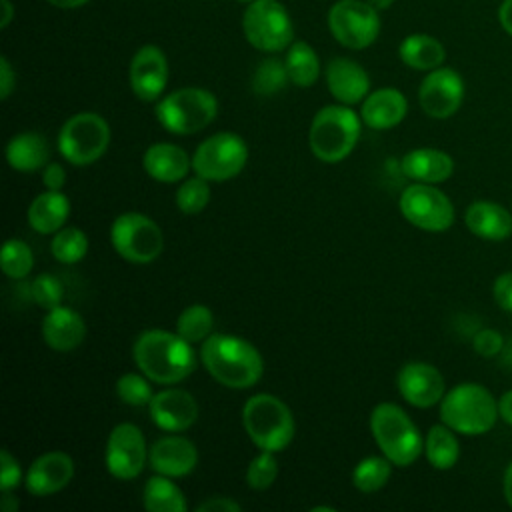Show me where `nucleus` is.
I'll list each match as a JSON object with an SVG mask.
<instances>
[{
	"mask_svg": "<svg viewBox=\"0 0 512 512\" xmlns=\"http://www.w3.org/2000/svg\"><path fill=\"white\" fill-rule=\"evenodd\" d=\"M150 382L152 380L148 376H144L142 372L140 374L126 372L116 380V396L126 406H134V408L148 406L154 396Z\"/></svg>",
	"mask_w": 512,
	"mask_h": 512,
	"instance_id": "nucleus-39",
	"label": "nucleus"
},
{
	"mask_svg": "<svg viewBox=\"0 0 512 512\" xmlns=\"http://www.w3.org/2000/svg\"><path fill=\"white\" fill-rule=\"evenodd\" d=\"M50 146L38 132H18L6 144V162L16 172H36L48 164Z\"/></svg>",
	"mask_w": 512,
	"mask_h": 512,
	"instance_id": "nucleus-28",
	"label": "nucleus"
},
{
	"mask_svg": "<svg viewBox=\"0 0 512 512\" xmlns=\"http://www.w3.org/2000/svg\"><path fill=\"white\" fill-rule=\"evenodd\" d=\"M18 508V500L12 498L10 492H2V510L4 512H16Z\"/></svg>",
	"mask_w": 512,
	"mask_h": 512,
	"instance_id": "nucleus-52",
	"label": "nucleus"
},
{
	"mask_svg": "<svg viewBox=\"0 0 512 512\" xmlns=\"http://www.w3.org/2000/svg\"><path fill=\"white\" fill-rule=\"evenodd\" d=\"M20 482H24L20 462L16 460V456L10 454L8 448H2L0 450V490L12 492L14 488L20 486Z\"/></svg>",
	"mask_w": 512,
	"mask_h": 512,
	"instance_id": "nucleus-42",
	"label": "nucleus"
},
{
	"mask_svg": "<svg viewBox=\"0 0 512 512\" xmlns=\"http://www.w3.org/2000/svg\"><path fill=\"white\" fill-rule=\"evenodd\" d=\"M284 64H286L290 82L300 88L314 86L320 76V60L314 48L302 40H296L288 46Z\"/></svg>",
	"mask_w": 512,
	"mask_h": 512,
	"instance_id": "nucleus-32",
	"label": "nucleus"
},
{
	"mask_svg": "<svg viewBox=\"0 0 512 512\" xmlns=\"http://www.w3.org/2000/svg\"><path fill=\"white\" fill-rule=\"evenodd\" d=\"M402 216L424 232H444L454 224L452 200L436 184L414 182L404 188L398 200Z\"/></svg>",
	"mask_w": 512,
	"mask_h": 512,
	"instance_id": "nucleus-12",
	"label": "nucleus"
},
{
	"mask_svg": "<svg viewBox=\"0 0 512 512\" xmlns=\"http://www.w3.org/2000/svg\"><path fill=\"white\" fill-rule=\"evenodd\" d=\"M110 242L120 258L132 264H150L164 250V232L146 214L124 212L110 226Z\"/></svg>",
	"mask_w": 512,
	"mask_h": 512,
	"instance_id": "nucleus-9",
	"label": "nucleus"
},
{
	"mask_svg": "<svg viewBox=\"0 0 512 512\" xmlns=\"http://www.w3.org/2000/svg\"><path fill=\"white\" fill-rule=\"evenodd\" d=\"M156 120L176 136H190L210 126L218 114V100L210 90L186 86L158 100Z\"/></svg>",
	"mask_w": 512,
	"mask_h": 512,
	"instance_id": "nucleus-7",
	"label": "nucleus"
},
{
	"mask_svg": "<svg viewBox=\"0 0 512 512\" xmlns=\"http://www.w3.org/2000/svg\"><path fill=\"white\" fill-rule=\"evenodd\" d=\"M276 476H278V462L274 458V452H268V450H260V454H256L246 468V484L252 490L270 488Z\"/></svg>",
	"mask_w": 512,
	"mask_h": 512,
	"instance_id": "nucleus-40",
	"label": "nucleus"
},
{
	"mask_svg": "<svg viewBox=\"0 0 512 512\" xmlns=\"http://www.w3.org/2000/svg\"><path fill=\"white\" fill-rule=\"evenodd\" d=\"M242 424L256 448L274 454L288 448L296 432V422L288 404L268 392L254 394L244 402Z\"/></svg>",
	"mask_w": 512,
	"mask_h": 512,
	"instance_id": "nucleus-5",
	"label": "nucleus"
},
{
	"mask_svg": "<svg viewBox=\"0 0 512 512\" xmlns=\"http://www.w3.org/2000/svg\"><path fill=\"white\" fill-rule=\"evenodd\" d=\"M472 348L478 356L482 358H494L502 352L504 348V338L498 330L494 328H482L474 334L472 338Z\"/></svg>",
	"mask_w": 512,
	"mask_h": 512,
	"instance_id": "nucleus-43",
	"label": "nucleus"
},
{
	"mask_svg": "<svg viewBox=\"0 0 512 512\" xmlns=\"http://www.w3.org/2000/svg\"><path fill=\"white\" fill-rule=\"evenodd\" d=\"M362 118L346 104L320 108L310 124L308 142L312 154L326 164L342 162L358 144Z\"/></svg>",
	"mask_w": 512,
	"mask_h": 512,
	"instance_id": "nucleus-4",
	"label": "nucleus"
},
{
	"mask_svg": "<svg viewBox=\"0 0 512 512\" xmlns=\"http://www.w3.org/2000/svg\"><path fill=\"white\" fill-rule=\"evenodd\" d=\"M498 418V400L478 382H460L440 400V420L456 434L482 436Z\"/></svg>",
	"mask_w": 512,
	"mask_h": 512,
	"instance_id": "nucleus-3",
	"label": "nucleus"
},
{
	"mask_svg": "<svg viewBox=\"0 0 512 512\" xmlns=\"http://www.w3.org/2000/svg\"><path fill=\"white\" fill-rule=\"evenodd\" d=\"M370 432L380 452L394 466L406 468L424 452V438L418 426L398 404H376L370 414Z\"/></svg>",
	"mask_w": 512,
	"mask_h": 512,
	"instance_id": "nucleus-6",
	"label": "nucleus"
},
{
	"mask_svg": "<svg viewBox=\"0 0 512 512\" xmlns=\"http://www.w3.org/2000/svg\"><path fill=\"white\" fill-rule=\"evenodd\" d=\"M2 272L12 280H22L32 272L34 266V254L32 248L18 238H8L2 246L0 254Z\"/></svg>",
	"mask_w": 512,
	"mask_h": 512,
	"instance_id": "nucleus-36",
	"label": "nucleus"
},
{
	"mask_svg": "<svg viewBox=\"0 0 512 512\" xmlns=\"http://www.w3.org/2000/svg\"><path fill=\"white\" fill-rule=\"evenodd\" d=\"M110 126L96 112L70 116L58 132V152L72 166H90L100 160L110 146Z\"/></svg>",
	"mask_w": 512,
	"mask_h": 512,
	"instance_id": "nucleus-8",
	"label": "nucleus"
},
{
	"mask_svg": "<svg viewBox=\"0 0 512 512\" xmlns=\"http://www.w3.org/2000/svg\"><path fill=\"white\" fill-rule=\"evenodd\" d=\"M238 2H252V0H238Z\"/></svg>",
	"mask_w": 512,
	"mask_h": 512,
	"instance_id": "nucleus-56",
	"label": "nucleus"
},
{
	"mask_svg": "<svg viewBox=\"0 0 512 512\" xmlns=\"http://www.w3.org/2000/svg\"><path fill=\"white\" fill-rule=\"evenodd\" d=\"M402 174L412 182L440 184L454 172V160L448 152L438 148H414L400 160Z\"/></svg>",
	"mask_w": 512,
	"mask_h": 512,
	"instance_id": "nucleus-26",
	"label": "nucleus"
},
{
	"mask_svg": "<svg viewBox=\"0 0 512 512\" xmlns=\"http://www.w3.org/2000/svg\"><path fill=\"white\" fill-rule=\"evenodd\" d=\"M70 216V200L60 190L40 192L28 206V226L38 234H56Z\"/></svg>",
	"mask_w": 512,
	"mask_h": 512,
	"instance_id": "nucleus-27",
	"label": "nucleus"
},
{
	"mask_svg": "<svg viewBox=\"0 0 512 512\" xmlns=\"http://www.w3.org/2000/svg\"><path fill=\"white\" fill-rule=\"evenodd\" d=\"M424 456L436 470H450L460 458V442L456 432L444 422L430 426L424 438Z\"/></svg>",
	"mask_w": 512,
	"mask_h": 512,
	"instance_id": "nucleus-31",
	"label": "nucleus"
},
{
	"mask_svg": "<svg viewBox=\"0 0 512 512\" xmlns=\"http://www.w3.org/2000/svg\"><path fill=\"white\" fill-rule=\"evenodd\" d=\"M498 22L502 30L512 36V0H502L498 6Z\"/></svg>",
	"mask_w": 512,
	"mask_h": 512,
	"instance_id": "nucleus-49",
	"label": "nucleus"
},
{
	"mask_svg": "<svg viewBox=\"0 0 512 512\" xmlns=\"http://www.w3.org/2000/svg\"><path fill=\"white\" fill-rule=\"evenodd\" d=\"M466 228L490 242H502L512 234V212L498 202L476 200L464 212Z\"/></svg>",
	"mask_w": 512,
	"mask_h": 512,
	"instance_id": "nucleus-25",
	"label": "nucleus"
},
{
	"mask_svg": "<svg viewBox=\"0 0 512 512\" xmlns=\"http://www.w3.org/2000/svg\"><path fill=\"white\" fill-rule=\"evenodd\" d=\"M320 510H328V512H334V508H332V506H314V508H312V512H320Z\"/></svg>",
	"mask_w": 512,
	"mask_h": 512,
	"instance_id": "nucleus-55",
	"label": "nucleus"
},
{
	"mask_svg": "<svg viewBox=\"0 0 512 512\" xmlns=\"http://www.w3.org/2000/svg\"><path fill=\"white\" fill-rule=\"evenodd\" d=\"M14 86H16L14 70H12L10 62H8V58L2 56V58H0V98L6 100V98L12 94Z\"/></svg>",
	"mask_w": 512,
	"mask_h": 512,
	"instance_id": "nucleus-47",
	"label": "nucleus"
},
{
	"mask_svg": "<svg viewBox=\"0 0 512 512\" xmlns=\"http://www.w3.org/2000/svg\"><path fill=\"white\" fill-rule=\"evenodd\" d=\"M148 414L160 430L184 432L198 420V402L182 388H164L152 396Z\"/></svg>",
	"mask_w": 512,
	"mask_h": 512,
	"instance_id": "nucleus-18",
	"label": "nucleus"
},
{
	"mask_svg": "<svg viewBox=\"0 0 512 512\" xmlns=\"http://www.w3.org/2000/svg\"><path fill=\"white\" fill-rule=\"evenodd\" d=\"M370 6H374L378 12L380 10H386V8H390L392 4H394V0H366Z\"/></svg>",
	"mask_w": 512,
	"mask_h": 512,
	"instance_id": "nucleus-54",
	"label": "nucleus"
},
{
	"mask_svg": "<svg viewBox=\"0 0 512 512\" xmlns=\"http://www.w3.org/2000/svg\"><path fill=\"white\" fill-rule=\"evenodd\" d=\"M50 252L60 264H78L88 254V236L76 226H64L52 236Z\"/></svg>",
	"mask_w": 512,
	"mask_h": 512,
	"instance_id": "nucleus-35",
	"label": "nucleus"
},
{
	"mask_svg": "<svg viewBox=\"0 0 512 512\" xmlns=\"http://www.w3.org/2000/svg\"><path fill=\"white\" fill-rule=\"evenodd\" d=\"M30 296L40 308L52 310L62 304V282L52 274H38L30 284Z\"/></svg>",
	"mask_w": 512,
	"mask_h": 512,
	"instance_id": "nucleus-41",
	"label": "nucleus"
},
{
	"mask_svg": "<svg viewBox=\"0 0 512 512\" xmlns=\"http://www.w3.org/2000/svg\"><path fill=\"white\" fill-rule=\"evenodd\" d=\"M502 490H504V498L508 502V506L512 508V460L504 470V478H502Z\"/></svg>",
	"mask_w": 512,
	"mask_h": 512,
	"instance_id": "nucleus-50",
	"label": "nucleus"
},
{
	"mask_svg": "<svg viewBox=\"0 0 512 512\" xmlns=\"http://www.w3.org/2000/svg\"><path fill=\"white\" fill-rule=\"evenodd\" d=\"M214 328V314L204 304H190L186 306L178 320H176V332L188 340L190 344H202Z\"/></svg>",
	"mask_w": 512,
	"mask_h": 512,
	"instance_id": "nucleus-34",
	"label": "nucleus"
},
{
	"mask_svg": "<svg viewBox=\"0 0 512 512\" xmlns=\"http://www.w3.org/2000/svg\"><path fill=\"white\" fill-rule=\"evenodd\" d=\"M332 36L350 50L368 48L380 34V16L362 0H338L328 12Z\"/></svg>",
	"mask_w": 512,
	"mask_h": 512,
	"instance_id": "nucleus-13",
	"label": "nucleus"
},
{
	"mask_svg": "<svg viewBox=\"0 0 512 512\" xmlns=\"http://www.w3.org/2000/svg\"><path fill=\"white\" fill-rule=\"evenodd\" d=\"M74 478V460L62 450L40 454L24 476V488L32 496H50L60 492Z\"/></svg>",
	"mask_w": 512,
	"mask_h": 512,
	"instance_id": "nucleus-19",
	"label": "nucleus"
},
{
	"mask_svg": "<svg viewBox=\"0 0 512 512\" xmlns=\"http://www.w3.org/2000/svg\"><path fill=\"white\" fill-rule=\"evenodd\" d=\"M2 12H4V16L0 20V28H6L10 24V20H12V14H14V8H12L10 0H2Z\"/></svg>",
	"mask_w": 512,
	"mask_h": 512,
	"instance_id": "nucleus-53",
	"label": "nucleus"
},
{
	"mask_svg": "<svg viewBox=\"0 0 512 512\" xmlns=\"http://www.w3.org/2000/svg\"><path fill=\"white\" fill-rule=\"evenodd\" d=\"M498 416H500V420H504L508 426H512V388L506 390V392L498 398Z\"/></svg>",
	"mask_w": 512,
	"mask_h": 512,
	"instance_id": "nucleus-48",
	"label": "nucleus"
},
{
	"mask_svg": "<svg viewBox=\"0 0 512 512\" xmlns=\"http://www.w3.org/2000/svg\"><path fill=\"white\" fill-rule=\"evenodd\" d=\"M464 100L462 76L446 66L430 70L418 88V102L426 116L444 120L458 112Z\"/></svg>",
	"mask_w": 512,
	"mask_h": 512,
	"instance_id": "nucleus-15",
	"label": "nucleus"
},
{
	"mask_svg": "<svg viewBox=\"0 0 512 512\" xmlns=\"http://www.w3.org/2000/svg\"><path fill=\"white\" fill-rule=\"evenodd\" d=\"M46 2L52 4V6H56V8H66V10H70V8H78V6L86 4L88 0H46Z\"/></svg>",
	"mask_w": 512,
	"mask_h": 512,
	"instance_id": "nucleus-51",
	"label": "nucleus"
},
{
	"mask_svg": "<svg viewBox=\"0 0 512 512\" xmlns=\"http://www.w3.org/2000/svg\"><path fill=\"white\" fill-rule=\"evenodd\" d=\"M392 462L382 454V456H366L362 458L354 470H352V484L356 490L364 494L378 492L380 488L386 486L392 474Z\"/></svg>",
	"mask_w": 512,
	"mask_h": 512,
	"instance_id": "nucleus-33",
	"label": "nucleus"
},
{
	"mask_svg": "<svg viewBox=\"0 0 512 512\" xmlns=\"http://www.w3.org/2000/svg\"><path fill=\"white\" fill-rule=\"evenodd\" d=\"M148 462V446L144 432L132 424H116L106 440L104 464L110 476L116 480H134L142 474L144 464Z\"/></svg>",
	"mask_w": 512,
	"mask_h": 512,
	"instance_id": "nucleus-14",
	"label": "nucleus"
},
{
	"mask_svg": "<svg viewBox=\"0 0 512 512\" xmlns=\"http://www.w3.org/2000/svg\"><path fill=\"white\" fill-rule=\"evenodd\" d=\"M250 46L260 52H280L292 44V20L278 0H252L242 18Z\"/></svg>",
	"mask_w": 512,
	"mask_h": 512,
	"instance_id": "nucleus-11",
	"label": "nucleus"
},
{
	"mask_svg": "<svg viewBox=\"0 0 512 512\" xmlns=\"http://www.w3.org/2000/svg\"><path fill=\"white\" fill-rule=\"evenodd\" d=\"M128 78L138 100L156 102L168 82V60L164 52L154 44L138 48L132 56Z\"/></svg>",
	"mask_w": 512,
	"mask_h": 512,
	"instance_id": "nucleus-17",
	"label": "nucleus"
},
{
	"mask_svg": "<svg viewBox=\"0 0 512 512\" xmlns=\"http://www.w3.org/2000/svg\"><path fill=\"white\" fill-rule=\"evenodd\" d=\"M142 504L148 512H186L188 502L184 492L170 476H150L142 490Z\"/></svg>",
	"mask_w": 512,
	"mask_h": 512,
	"instance_id": "nucleus-30",
	"label": "nucleus"
},
{
	"mask_svg": "<svg viewBox=\"0 0 512 512\" xmlns=\"http://www.w3.org/2000/svg\"><path fill=\"white\" fill-rule=\"evenodd\" d=\"M42 184L46 190H62L66 184V170L60 162H48L42 168Z\"/></svg>",
	"mask_w": 512,
	"mask_h": 512,
	"instance_id": "nucleus-45",
	"label": "nucleus"
},
{
	"mask_svg": "<svg viewBox=\"0 0 512 512\" xmlns=\"http://www.w3.org/2000/svg\"><path fill=\"white\" fill-rule=\"evenodd\" d=\"M408 114V100L396 88H378L362 100L360 118L372 130H390Z\"/></svg>",
	"mask_w": 512,
	"mask_h": 512,
	"instance_id": "nucleus-24",
	"label": "nucleus"
},
{
	"mask_svg": "<svg viewBox=\"0 0 512 512\" xmlns=\"http://www.w3.org/2000/svg\"><path fill=\"white\" fill-rule=\"evenodd\" d=\"M288 70L286 64L278 58H266L258 64L252 76V90L260 96H272L280 92L288 82Z\"/></svg>",
	"mask_w": 512,
	"mask_h": 512,
	"instance_id": "nucleus-38",
	"label": "nucleus"
},
{
	"mask_svg": "<svg viewBox=\"0 0 512 512\" xmlns=\"http://www.w3.org/2000/svg\"><path fill=\"white\" fill-rule=\"evenodd\" d=\"M200 362L218 384L232 390L252 388L264 374L260 350L234 334L212 332L200 346Z\"/></svg>",
	"mask_w": 512,
	"mask_h": 512,
	"instance_id": "nucleus-2",
	"label": "nucleus"
},
{
	"mask_svg": "<svg viewBox=\"0 0 512 512\" xmlns=\"http://www.w3.org/2000/svg\"><path fill=\"white\" fill-rule=\"evenodd\" d=\"M396 388L400 396L414 408H432L440 404L446 394L444 376L434 364L406 362L396 376Z\"/></svg>",
	"mask_w": 512,
	"mask_h": 512,
	"instance_id": "nucleus-16",
	"label": "nucleus"
},
{
	"mask_svg": "<svg viewBox=\"0 0 512 512\" xmlns=\"http://www.w3.org/2000/svg\"><path fill=\"white\" fill-rule=\"evenodd\" d=\"M492 296L500 310L512 314V272H502L492 284Z\"/></svg>",
	"mask_w": 512,
	"mask_h": 512,
	"instance_id": "nucleus-44",
	"label": "nucleus"
},
{
	"mask_svg": "<svg viewBox=\"0 0 512 512\" xmlns=\"http://www.w3.org/2000/svg\"><path fill=\"white\" fill-rule=\"evenodd\" d=\"M210 202V184L202 176H186L176 190V206L182 214H198Z\"/></svg>",
	"mask_w": 512,
	"mask_h": 512,
	"instance_id": "nucleus-37",
	"label": "nucleus"
},
{
	"mask_svg": "<svg viewBox=\"0 0 512 512\" xmlns=\"http://www.w3.org/2000/svg\"><path fill=\"white\" fill-rule=\"evenodd\" d=\"M400 60L412 68V70H422L430 72L438 66H442L446 58V50L440 40L428 34H410L402 40L398 48Z\"/></svg>",
	"mask_w": 512,
	"mask_h": 512,
	"instance_id": "nucleus-29",
	"label": "nucleus"
},
{
	"mask_svg": "<svg viewBox=\"0 0 512 512\" xmlns=\"http://www.w3.org/2000/svg\"><path fill=\"white\" fill-rule=\"evenodd\" d=\"M248 162V146L234 132H216L202 140L192 156L194 174L208 182H226L236 178Z\"/></svg>",
	"mask_w": 512,
	"mask_h": 512,
	"instance_id": "nucleus-10",
	"label": "nucleus"
},
{
	"mask_svg": "<svg viewBox=\"0 0 512 512\" xmlns=\"http://www.w3.org/2000/svg\"><path fill=\"white\" fill-rule=\"evenodd\" d=\"M142 168L156 182L176 184L188 176L192 158L182 146L172 142H154L142 156Z\"/></svg>",
	"mask_w": 512,
	"mask_h": 512,
	"instance_id": "nucleus-22",
	"label": "nucleus"
},
{
	"mask_svg": "<svg viewBox=\"0 0 512 512\" xmlns=\"http://www.w3.org/2000/svg\"><path fill=\"white\" fill-rule=\"evenodd\" d=\"M148 464L156 474L170 478L188 476L198 464L196 444L178 434L162 436L148 448Z\"/></svg>",
	"mask_w": 512,
	"mask_h": 512,
	"instance_id": "nucleus-20",
	"label": "nucleus"
},
{
	"mask_svg": "<svg viewBox=\"0 0 512 512\" xmlns=\"http://www.w3.org/2000/svg\"><path fill=\"white\" fill-rule=\"evenodd\" d=\"M138 370L156 384H176L196 370V352L178 332L160 328L144 330L132 344Z\"/></svg>",
	"mask_w": 512,
	"mask_h": 512,
	"instance_id": "nucleus-1",
	"label": "nucleus"
},
{
	"mask_svg": "<svg viewBox=\"0 0 512 512\" xmlns=\"http://www.w3.org/2000/svg\"><path fill=\"white\" fill-rule=\"evenodd\" d=\"M86 338L84 318L70 306L46 310L42 320V340L56 352H72Z\"/></svg>",
	"mask_w": 512,
	"mask_h": 512,
	"instance_id": "nucleus-21",
	"label": "nucleus"
},
{
	"mask_svg": "<svg viewBox=\"0 0 512 512\" xmlns=\"http://www.w3.org/2000/svg\"><path fill=\"white\" fill-rule=\"evenodd\" d=\"M326 84L330 94L346 106H354L370 94V78L366 70L350 58L330 60L326 68Z\"/></svg>",
	"mask_w": 512,
	"mask_h": 512,
	"instance_id": "nucleus-23",
	"label": "nucleus"
},
{
	"mask_svg": "<svg viewBox=\"0 0 512 512\" xmlns=\"http://www.w3.org/2000/svg\"><path fill=\"white\" fill-rule=\"evenodd\" d=\"M198 512H240V502L228 498V496H212L196 506Z\"/></svg>",
	"mask_w": 512,
	"mask_h": 512,
	"instance_id": "nucleus-46",
	"label": "nucleus"
}]
</instances>
